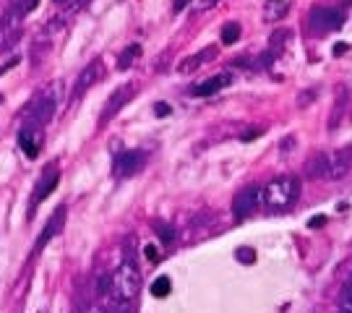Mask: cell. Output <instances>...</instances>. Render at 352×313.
<instances>
[{"instance_id":"17","label":"cell","mask_w":352,"mask_h":313,"mask_svg":"<svg viewBox=\"0 0 352 313\" xmlns=\"http://www.w3.org/2000/svg\"><path fill=\"white\" fill-rule=\"evenodd\" d=\"M347 89L342 91L340 89V97H337V105H334V113H331V118H329V131H337L340 128V120H342V113L347 110Z\"/></svg>"},{"instance_id":"21","label":"cell","mask_w":352,"mask_h":313,"mask_svg":"<svg viewBox=\"0 0 352 313\" xmlns=\"http://www.w3.org/2000/svg\"><path fill=\"white\" fill-rule=\"evenodd\" d=\"M285 11H287V0H269V11H266L269 19H279Z\"/></svg>"},{"instance_id":"13","label":"cell","mask_w":352,"mask_h":313,"mask_svg":"<svg viewBox=\"0 0 352 313\" xmlns=\"http://www.w3.org/2000/svg\"><path fill=\"white\" fill-rule=\"evenodd\" d=\"M58 183H60V170L55 167V164H50V170L45 173V177H42V183H39L37 193L32 196V206H37V204H42V201L50 196L52 191L58 188Z\"/></svg>"},{"instance_id":"19","label":"cell","mask_w":352,"mask_h":313,"mask_svg":"<svg viewBox=\"0 0 352 313\" xmlns=\"http://www.w3.org/2000/svg\"><path fill=\"white\" fill-rule=\"evenodd\" d=\"M170 290H173L170 277H157V279H154V285H151V295H154V298H167V295H170Z\"/></svg>"},{"instance_id":"35","label":"cell","mask_w":352,"mask_h":313,"mask_svg":"<svg viewBox=\"0 0 352 313\" xmlns=\"http://www.w3.org/2000/svg\"><path fill=\"white\" fill-rule=\"evenodd\" d=\"M89 313H104V311H89Z\"/></svg>"},{"instance_id":"33","label":"cell","mask_w":352,"mask_h":313,"mask_svg":"<svg viewBox=\"0 0 352 313\" xmlns=\"http://www.w3.org/2000/svg\"><path fill=\"white\" fill-rule=\"evenodd\" d=\"M261 133V131H251V133H243V141H251V138H256Z\"/></svg>"},{"instance_id":"3","label":"cell","mask_w":352,"mask_h":313,"mask_svg":"<svg viewBox=\"0 0 352 313\" xmlns=\"http://www.w3.org/2000/svg\"><path fill=\"white\" fill-rule=\"evenodd\" d=\"M55 105H58V97H55V84L47 87L45 91H39L34 100L26 105L24 115L29 118V125H42L47 123L55 113Z\"/></svg>"},{"instance_id":"14","label":"cell","mask_w":352,"mask_h":313,"mask_svg":"<svg viewBox=\"0 0 352 313\" xmlns=\"http://www.w3.org/2000/svg\"><path fill=\"white\" fill-rule=\"evenodd\" d=\"M19 144H21V149L29 160H34L39 154V144H42V136L37 133V125H24L21 131H19Z\"/></svg>"},{"instance_id":"30","label":"cell","mask_w":352,"mask_h":313,"mask_svg":"<svg viewBox=\"0 0 352 313\" xmlns=\"http://www.w3.org/2000/svg\"><path fill=\"white\" fill-rule=\"evenodd\" d=\"M344 52H347V45H344V42L334 45V55H337V58H340V55H344Z\"/></svg>"},{"instance_id":"18","label":"cell","mask_w":352,"mask_h":313,"mask_svg":"<svg viewBox=\"0 0 352 313\" xmlns=\"http://www.w3.org/2000/svg\"><path fill=\"white\" fill-rule=\"evenodd\" d=\"M139 55H141V45H128L126 50L120 52V58H118V68H120V71H128L131 63L136 61Z\"/></svg>"},{"instance_id":"31","label":"cell","mask_w":352,"mask_h":313,"mask_svg":"<svg viewBox=\"0 0 352 313\" xmlns=\"http://www.w3.org/2000/svg\"><path fill=\"white\" fill-rule=\"evenodd\" d=\"M16 63H19V58H13V61H8V63H6V65H0V76L6 74V71H8V68H13V65H16Z\"/></svg>"},{"instance_id":"5","label":"cell","mask_w":352,"mask_h":313,"mask_svg":"<svg viewBox=\"0 0 352 313\" xmlns=\"http://www.w3.org/2000/svg\"><path fill=\"white\" fill-rule=\"evenodd\" d=\"M344 24V11L342 8H314L308 26L314 34H329V32H337Z\"/></svg>"},{"instance_id":"37","label":"cell","mask_w":352,"mask_h":313,"mask_svg":"<svg viewBox=\"0 0 352 313\" xmlns=\"http://www.w3.org/2000/svg\"><path fill=\"white\" fill-rule=\"evenodd\" d=\"M39 313H45V311H39Z\"/></svg>"},{"instance_id":"22","label":"cell","mask_w":352,"mask_h":313,"mask_svg":"<svg viewBox=\"0 0 352 313\" xmlns=\"http://www.w3.org/2000/svg\"><path fill=\"white\" fill-rule=\"evenodd\" d=\"M11 3H13V8H16V11L29 13V11H34V8H37L39 0H11Z\"/></svg>"},{"instance_id":"29","label":"cell","mask_w":352,"mask_h":313,"mask_svg":"<svg viewBox=\"0 0 352 313\" xmlns=\"http://www.w3.org/2000/svg\"><path fill=\"white\" fill-rule=\"evenodd\" d=\"M292 144H295V138L289 136V138H285V141H282L279 147H282V151H289V149H292Z\"/></svg>"},{"instance_id":"1","label":"cell","mask_w":352,"mask_h":313,"mask_svg":"<svg viewBox=\"0 0 352 313\" xmlns=\"http://www.w3.org/2000/svg\"><path fill=\"white\" fill-rule=\"evenodd\" d=\"M141 290V272L136 269V263L126 259L110 274V285H107V292L113 295L118 303H131Z\"/></svg>"},{"instance_id":"26","label":"cell","mask_w":352,"mask_h":313,"mask_svg":"<svg viewBox=\"0 0 352 313\" xmlns=\"http://www.w3.org/2000/svg\"><path fill=\"white\" fill-rule=\"evenodd\" d=\"M154 113L160 115V118H164V115H170V105H167V102H157V107H154Z\"/></svg>"},{"instance_id":"8","label":"cell","mask_w":352,"mask_h":313,"mask_svg":"<svg viewBox=\"0 0 352 313\" xmlns=\"http://www.w3.org/2000/svg\"><path fill=\"white\" fill-rule=\"evenodd\" d=\"M131 97H133V87H131V84H126V87H120V89H115L113 97L104 102V110H102V115H100V128H102V125L110 123L115 115H118L120 110H123V107H126Z\"/></svg>"},{"instance_id":"6","label":"cell","mask_w":352,"mask_h":313,"mask_svg":"<svg viewBox=\"0 0 352 313\" xmlns=\"http://www.w3.org/2000/svg\"><path fill=\"white\" fill-rule=\"evenodd\" d=\"M258 204H261V188L258 186L243 188L238 196L232 199V214H235V219L243 222L245 217H251L258 209Z\"/></svg>"},{"instance_id":"4","label":"cell","mask_w":352,"mask_h":313,"mask_svg":"<svg viewBox=\"0 0 352 313\" xmlns=\"http://www.w3.org/2000/svg\"><path fill=\"white\" fill-rule=\"evenodd\" d=\"M21 16L24 13L8 8V11L0 16V52H8L16 47V42L21 37Z\"/></svg>"},{"instance_id":"7","label":"cell","mask_w":352,"mask_h":313,"mask_svg":"<svg viewBox=\"0 0 352 313\" xmlns=\"http://www.w3.org/2000/svg\"><path fill=\"white\" fill-rule=\"evenodd\" d=\"M102 76H104V65H102V61H91L78 74V78H76V84H74V89H71V102H76L78 97H84L89 89L94 87L97 81H100Z\"/></svg>"},{"instance_id":"23","label":"cell","mask_w":352,"mask_h":313,"mask_svg":"<svg viewBox=\"0 0 352 313\" xmlns=\"http://www.w3.org/2000/svg\"><path fill=\"white\" fill-rule=\"evenodd\" d=\"M235 259H238L240 263H253V261H256V250H253V248H238Z\"/></svg>"},{"instance_id":"34","label":"cell","mask_w":352,"mask_h":313,"mask_svg":"<svg viewBox=\"0 0 352 313\" xmlns=\"http://www.w3.org/2000/svg\"><path fill=\"white\" fill-rule=\"evenodd\" d=\"M55 3H68V0H55Z\"/></svg>"},{"instance_id":"20","label":"cell","mask_w":352,"mask_h":313,"mask_svg":"<svg viewBox=\"0 0 352 313\" xmlns=\"http://www.w3.org/2000/svg\"><path fill=\"white\" fill-rule=\"evenodd\" d=\"M238 39H240V24H235V21L225 24V29H222V42L225 45H235Z\"/></svg>"},{"instance_id":"27","label":"cell","mask_w":352,"mask_h":313,"mask_svg":"<svg viewBox=\"0 0 352 313\" xmlns=\"http://www.w3.org/2000/svg\"><path fill=\"white\" fill-rule=\"evenodd\" d=\"M144 253H146V259H149V261H160V250L154 248V246H146Z\"/></svg>"},{"instance_id":"25","label":"cell","mask_w":352,"mask_h":313,"mask_svg":"<svg viewBox=\"0 0 352 313\" xmlns=\"http://www.w3.org/2000/svg\"><path fill=\"white\" fill-rule=\"evenodd\" d=\"M324 225H327V217H324V214H316L314 219L308 222V227H311V230H316V227H324Z\"/></svg>"},{"instance_id":"36","label":"cell","mask_w":352,"mask_h":313,"mask_svg":"<svg viewBox=\"0 0 352 313\" xmlns=\"http://www.w3.org/2000/svg\"><path fill=\"white\" fill-rule=\"evenodd\" d=\"M342 313H352V311H342Z\"/></svg>"},{"instance_id":"28","label":"cell","mask_w":352,"mask_h":313,"mask_svg":"<svg viewBox=\"0 0 352 313\" xmlns=\"http://www.w3.org/2000/svg\"><path fill=\"white\" fill-rule=\"evenodd\" d=\"M344 305H347V311H352V282L344 290Z\"/></svg>"},{"instance_id":"15","label":"cell","mask_w":352,"mask_h":313,"mask_svg":"<svg viewBox=\"0 0 352 313\" xmlns=\"http://www.w3.org/2000/svg\"><path fill=\"white\" fill-rule=\"evenodd\" d=\"M305 175L318 180V177H329V154L327 151H316L314 157L305 162Z\"/></svg>"},{"instance_id":"24","label":"cell","mask_w":352,"mask_h":313,"mask_svg":"<svg viewBox=\"0 0 352 313\" xmlns=\"http://www.w3.org/2000/svg\"><path fill=\"white\" fill-rule=\"evenodd\" d=\"M157 235L162 238V243H173L175 240V233H173L170 225H157Z\"/></svg>"},{"instance_id":"9","label":"cell","mask_w":352,"mask_h":313,"mask_svg":"<svg viewBox=\"0 0 352 313\" xmlns=\"http://www.w3.org/2000/svg\"><path fill=\"white\" fill-rule=\"evenodd\" d=\"M146 162V154L144 151H123L120 157H115L113 164V175L115 177H128L133 173H139L141 167Z\"/></svg>"},{"instance_id":"11","label":"cell","mask_w":352,"mask_h":313,"mask_svg":"<svg viewBox=\"0 0 352 313\" xmlns=\"http://www.w3.org/2000/svg\"><path fill=\"white\" fill-rule=\"evenodd\" d=\"M232 81V76L230 74H217L212 78H206L201 84H196V87H190V97H212L217 91H222Z\"/></svg>"},{"instance_id":"10","label":"cell","mask_w":352,"mask_h":313,"mask_svg":"<svg viewBox=\"0 0 352 313\" xmlns=\"http://www.w3.org/2000/svg\"><path fill=\"white\" fill-rule=\"evenodd\" d=\"M352 170V149H340L334 154H329V177L331 180H342L344 175H350Z\"/></svg>"},{"instance_id":"16","label":"cell","mask_w":352,"mask_h":313,"mask_svg":"<svg viewBox=\"0 0 352 313\" xmlns=\"http://www.w3.org/2000/svg\"><path fill=\"white\" fill-rule=\"evenodd\" d=\"M214 55H217V47H206V50L190 55V58H186V61L180 63V74H193L196 68H201L209 61H214Z\"/></svg>"},{"instance_id":"32","label":"cell","mask_w":352,"mask_h":313,"mask_svg":"<svg viewBox=\"0 0 352 313\" xmlns=\"http://www.w3.org/2000/svg\"><path fill=\"white\" fill-rule=\"evenodd\" d=\"M186 6H188V0H175V3H173V8H175V11H183Z\"/></svg>"},{"instance_id":"12","label":"cell","mask_w":352,"mask_h":313,"mask_svg":"<svg viewBox=\"0 0 352 313\" xmlns=\"http://www.w3.org/2000/svg\"><path fill=\"white\" fill-rule=\"evenodd\" d=\"M63 222H65V206H60L58 212L52 214L50 217V222L45 225V230H42V235H39V240H37V246H34V253H39V250L45 248L47 243H50L60 230H63Z\"/></svg>"},{"instance_id":"2","label":"cell","mask_w":352,"mask_h":313,"mask_svg":"<svg viewBox=\"0 0 352 313\" xmlns=\"http://www.w3.org/2000/svg\"><path fill=\"white\" fill-rule=\"evenodd\" d=\"M298 193H300V183H298V177L279 175V177H274L272 183H266V188L261 191V204H264L266 209L282 212V209H287V206L295 204Z\"/></svg>"}]
</instances>
